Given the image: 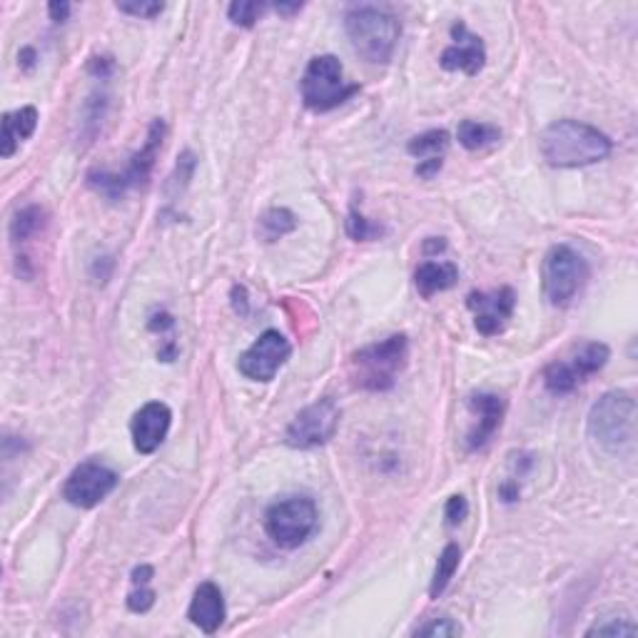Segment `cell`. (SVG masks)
<instances>
[{
	"label": "cell",
	"instance_id": "obj_1",
	"mask_svg": "<svg viewBox=\"0 0 638 638\" xmlns=\"http://www.w3.org/2000/svg\"><path fill=\"white\" fill-rule=\"evenodd\" d=\"M636 399L624 390L606 392L589 411V439L614 460L636 454Z\"/></svg>",
	"mask_w": 638,
	"mask_h": 638
},
{
	"label": "cell",
	"instance_id": "obj_2",
	"mask_svg": "<svg viewBox=\"0 0 638 638\" xmlns=\"http://www.w3.org/2000/svg\"><path fill=\"white\" fill-rule=\"evenodd\" d=\"M608 135L579 120H556L542 135V155L552 167H587L611 155Z\"/></svg>",
	"mask_w": 638,
	"mask_h": 638
},
{
	"label": "cell",
	"instance_id": "obj_3",
	"mask_svg": "<svg viewBox=\"0 0 638 638\" xmlns=\"http://www.w3.org/2000/svg\"><path fill=\"white\" fill-rule=\"evenodd\" d=\"M345 31L355 53L372 66H386L397 50L402 25L397 15L374 5H355L345 15Z\"/></svg>",
	"mask_w": 638,
	"mask_h": 638
},
{
	"label": "cell",
	"instance_id": "obj_4",
	"mask_svg": "<svg viewBox=\"0 0 638 638\" xmlns=\"http://www.w3.org/2000/svg\"><path fill=\"white\" fill-rule=\"evenodd\" d=\"M409 341L404 335H392L359 349L352 357V382L364 392L392 390L399 374L407 370Z\"/></svg>",
	"mask_w": 638,
	"mask_h": 638
},
{
	"label": "cell",
	"instance_id": "obj_5",
	"mask_svg": "<svg viewBox=\"0 0 638 638\" xmlns=\"http://www.w3.org/2000/svg\"><path fill=\"white\" fill-rule=\"evenodd\" d=\"M163 140H165V123L152 120L146 142H142V148L128 160V165H125L123 173L93 170V173H88V185L93 187L95 193L111 197V200H120V197L128 190H132V187H140L148 183L152 175V167H155L158 152L160 148H163Z\"/></svg>",
	"mask_w": 638,
	"mask_h": 638
},
{
	"label": "cell",
	"instance_id": "obj_6",
	"mask_svg": "<svg viewBox=\"0 0 638 638\" xmlns=\"http://www.w3.org/2000/svg\"><path fill=\"white\" fill-rule=\"evenodd\" d=\"M302 101L314 113H329L359 93V85L347 83L345 68L335 56H317L310 60L300 80Z\"/></svg>",
	"mask_w": 638,
	"mask_h": 638
},
{
	"label": "cell",
	"instance_id": "obj_7",
	"mask_svg": "<svg viewBox=\"0 0 638 638\" xmlns=\"http://www.w3.org/2000/svg\"><path fill=\"white\" fill-rule=\"evenodd\" d=\"M544 292L554 308H569L587 287L591 269L581 253L569 245H554L544 257L542 267Z\"/></svg>",
	"mask_w": 638,
	"mask_h": 638
},
{
	"label": "cell",
	"instance_id": "obj_8",
	"mask_svg": "<svg viewBox=\"0 0 638 638\" xmlns=\"http://www.w3.org/2000/svg\"><path fill=\"white\" fill-rule=\"evenodd\" d=\"M320 511L310 497H287L267 509L265 532L280 549H298L317 532Z\"/></svg>",
	"mask_w": 638,
	"mask_h": 638
},
{
	"label": "cell",
	"instance_id": "obj_9",
	"mask_svg": "<svg viewBox=\"0 0 638 638\" xmlns=\"http://www.w3.org/2000/svg\"><path fill=\"white\" fill-rule=\"evenodd\" d=\"M611 357V349L604 341H587L569 359H556L544 370V386L556 397L561 394H571L577 386H581L589 376L604 370Z\"/></svg>",
	"mask_w": 638,
	"mask_h": 638
},
{
	"label": "cell",
	"instance_id": "obj_10",
	"mask_svg": "<svg viewBox=\"0 0 638 638\" xmlns=\"http://www.w3.org/2000/svg\"><path fill=\"white\" fill-rule=\"evenodd\" d=\"M118 472L111 469L101 460H88L70 472L66 484H62V499L70 507L95 509L103 499L111 497L115 487H118Z\"/></svg>",
	"mask_w": 638,
	"mask_h": 638
},
{
	"label": "cell",
	"instance_id": "obj_11",
	"mask_svg": "<svg viewBox=\"0 0 638 638\" xmlns=\"http://www.w3.org/2000/svg\"><path fill=\"white\" fill-rule=\"evenodd\" d=\"M339 419L341 411L335 399H317L290 421V427L285 431V442L292 449H314L327 444L337 434Z\"/></svg>",
	"mask_w": 638,
	"mask_h": 638
},
{
	"label": "cell",
	"instance_id": "obj_12",
	"mask_svg": "<svg viewBox=\"0 0 638 638\" xmlns=\"http://www.w3.org/2000/svg\"><path fill=\"white\" fill-rule=\"evenodd\" d=\"M292 345L277 329H267L255 339V345L240 355L237 370L250 382H272L275 374L287 364Z\"/></svg>",
	"mask_w": 638,
	"mask_h": 638
},
{
	"label": "cell",
	"instance_id": "obj_13",
	"mask_svg": "<svg viewBox=\"0 0 638 638\" xmlns=\"http://www.w3.org/2000/svg\"><path fill=\"white\" fill-rule=\"evenodd\" d=\"M466 308L474 312V327L484 337H497L514 317L517 294L511 287H499L494 292L466 294Z\"/></svg>",
	"mask_w": 638,
	"mask_h": 638
},
{
	"label": "cell",
	"instance_id": "obj_14",
	"mask_svg": "<svg viewBox=\"0 0 638 638\" xmlns=\"http://www.w3.org/2000/svg\"><path fill=\"white\" fill-rule=\"evenodd\" d=\"M452 45L442 53V68L449 73H464V76H479L484 66H487V48L479 35H474L466 25L460 21L452 25Z\"/></svg>",
	"mask_w": 638,
	"mask_h": 638
},
{
	"label": "cell",
	"instance_id": "obj_15",
	"mask_svg": "<svg viewBox=\"0 0 638 638\" xmlns=\"http://www.w3.org/2000/svg\"><path fill=\"white\" fill-rule=\"evenodd\" d=\"M170 425H173V411L163 402H148L135 411L130 421L132 446L140 454H155L167 439Z\"/></svg>",
	"mask_w": 638,
	"mask_h": 638
},
{
	"label": "cell",
	"instance_id": "obj_16",
	"mask_svg": "<svg viewBox=\"0 0 638 638\" xmlns=\"http://www.w3.org/2000/svg\"><path fill=\"white\" fill-rule=\"evenodd\" d=\"M472 415L476 417V425L472 427L469 434H466V449L469 452H476V449L487 446L489 439L497 434L501 429V421H504V411H507V402L499 397V394H472L469 399Z\"/></svg>",
	"mask_w": 638,
	"mask_h": 638
},
{
	"label": "cell",
	"instance_id": "obj_17",
	"mask_svg": "<svg viewBox=\"0 0 638 638\" xmlns=\"http://www.w3.org/2000/svg\"><path fill=\"white\" fill-rule=\"evenodd\" d=\"M224 599L218 583L202 581L200 587L195 589V596L190 601V608H187V618L200 628L202 634H218L220 626L224 624Z\"/></svg>",
	"mask_w": 638,
	"mask_h": 638
},
{
	"label": "cell",
	"instance_id": "obj_18",
	"mask_svg": "<svg viewBox=\"0 0 638 638\" xmlns=\"http://www.w3.org/2000/svg\"><path fill=\"white\" fill-rule=\"evenodd\" d=\"M449 148V135L444 130H429L425 135H417V138L409 140V155H415L419 160L417 175L431 179L444 163V152Z\"/></svg>",
	"mask_w": 638,
	"mask_h": 638
},
{
	"label": "cell",
	"instance_id": "obj_19",
	"mask_svg": "<svg viewBox=\"0 0 638 638\" xmlns=\"http://www.w3.org/2000/svg\"><path fill=\"white\" fill-rule=\"evenodd\" d=\"M456 282H460V269H456L454 263H446V259H427L415 272L417 292L425 300H431L439 292L452 290Z\"/></svg>",
	"mask_w": 638,
	"mask_h": 638
},
{
	"label": "cell",
	"instance_id": "obj_20",
	"mask_svg": "<svg viewBox=\"0 0 638 638\" xmlns=\"http://www.w3.org/2000/svg\"><path fill=\"white\" fill-rule=\"evenodd\" d=\"M38 128V111L33 105H25L15 113L3 115V148H0V155L13 158V152L18 150L23 140H28L31 135Z\"/></svg>",
	"mask_w": 638,
	"mask_h": 638
},
{
	"label": "cell",
	"instance_id": "obj_21",
	"mask_svg": "<svg viewBox=\"0 0 638 638\" xmlns=\"http://www.w3.org/2000/svg\"><path fill=\"white\" fill-rule=\"evenodd\" d=\"M456 138H460L462 148L472 150V152H479V150H487V148L497 146V142L501 140V130L497 128V125H489V123L464 120V123H460Z\"/></svg>",
	"mask_w": 638,
	"mask_h": 638
},
{
	"label": "cell",
	"instance_id": "obj_22",
	"mask_svg": "<svg viewBox=\"0 0 638 638\" xmlns=\"http://www.w3.org/2000/svg\"><path fill=\"white\" fill-rule=\"evenodd\" d=\"M152 566L142 564L138 569L132 571V591L128 594V608L135 611V614H146V611L152 608L155 604V589L150 587L152 583Z\"/></svg>",
	"mask_w": 638,
	"mask_h": 638
},
{
	"label": "cell",
	"instance_id": "obj_23",
	"mask_svg": "<svg viewBox=\"0 0 638 638\" xmlns=\"http://www.w3.org/2000/svg\"><path fill=\"white\" fill-rule=\"evenodd\" d=\"M462 564V549L456 544H446L442 556H439L437 561V569H434V579H431V587H429V596L431 599H439L446 591L449 583H452L456 569H460Z\"/></svg>",
	"mask_w": 638,
	"mask_h": 638
},
{
	"label": "cell",
	"instance_id": "obj_24",
	"mask_svg": "<svg viewBox=\"0 0 638 638\" xmlns=\"http://www.w3.org/2000/svg\"><path fill=\"white\" fill-rule=\"evenodd\" d=\"M45 224H48V214H45V210L38 208V205H31V208H23L15 214V220L11 224V237L15 245H21V242L38 237L45 230Z\"/></svg>",
	"mask_w": 638,
	"mask_h": 638
},
{
	"label": "cell",
	"instance_id": "obj_25",
	"mask_svg": "<svg viewBox=\"0 0 638 638\" xmlns=\"http://www.w3.org/2000/svg\"><path fill=\"white\" fill-rule=\"evenodd\" d=\"M259 228H263V235L267 242H275L290 235V232L298 228V220H294V214L287 208H272L263 214Z\"/></svg>",
	"mask_w": 638,
	"mask_h": 638
},
{
	"label": "cell",
	"instance_id": "obj_26",
	"mask_svg": "<svg viewBox=\"0 0 638 638\" xmlns=\"http://www.w3.org/2000/svg\"><path fill=\"white\" fill-rule=\"evenodd\" d=\"M265 3H257V0H237L228 8V18L232 25H240V28H253V25L263 18Z\"/></svg>",
	"mask_w": 638,
	"mask_h": 638
},
{
	"label": "cell",
	"instance_id": "obj_27",
	"mask_svg": "<svg viewBox=\"0 0 638 638\" xmlns=\"http://www.w3.org/2000/svg\"><path fill=\"white\" fill-rule=\"evenodd\" d=\"M587 636H636V624L628 616H606L591 626Z\"/></svg>",
	"mask_w": 638,
	"mask_h": 638
},
{
	"label": "cell",
	"instance_id": "obj_28",
	"mask_svg": "<svg viewBox=\"0 0 638 638\" xmlns=\"http://www.w3.org/2000/svg\"><path fill=\"white\" fill-rule=\"evenodd\" d=\"M347 232H349V237L357 240V242H367V240H374V237H380L382 235V228L376 222L372 220H367L362 212H359L357 208L349 210L347 214Z\"/></svg>",
	"mask_w": 638,
	"mask_h": 638
},
{
	"label": "cell",
	"instance_id": "obj_29",
	"mask_svg": "<svg viewBox=\"0 0 638 638\" xmlns=\"http://www.w3.org/2000/svg\"><path fill=\"white\" fill-rule=\"evenodd\" d=\"M460 634H462V626L449 616L431 618L429 624L415 628V636H460Z\"/></svg>",
	"mask_w": 638,
	"mask_h": 638
},
{
	"label": "cell",
	"instance_id": "obj_30",
	"mask_svg": "<svg viewBox=\"0 0 638 638\" xmlns=\"http://www.w3.org/2000/svg\"><path fill=\"white\" fill-rule=\"evenodd\" d=\"M118 11L125 15H132V18H146V21H152V18H158L160 13L165 11L163 3H158V0H135V3H118Z\"/></svg>",
	"mask_w": 638,
	"mask_h": 638
},
{
	"label": "cell",
	"instance_id": "obj_31",
	"mask_svg": "<svg viewBox=\"0 0 638 638\" xmlns=\"http://www.w3.org/2000/svg\"><path fill=\"white\" fill-rule=\"evenodd\" d=\"M469 514V504H466V499L460 497V494H454V497H449L446 507H444V519L449 526H460L462 521Z\"/></svg>",
	"mask_w": 638,
	"mask_h": 638
},
{
	"label": "cell",
	"instance_id": "obj_32",
	"mask_svg": "<svg viewBox=\"0 0 638 638\" xmlns=\"http://www.w3.org/2000/svg\"><path fill=\"white\" fill-rule=\"evenodd\" d=\"M48 13H50L53 21H58V23L68 21V15H70V3H50V5H48Z\"/></svg>",
	"mask_w": 638,
	"mask_h": 638
},
{
	"label": "cell",
	"instance_id": "obj_33",
	"mask_svg": "<svg viewBox=\"0 0 638 638\" xmlns=\"http://www.w3.org/2000/svg\"><path fill=\"white\" fill-rule=\"evenodd\" d=\"M275 11L280 13V15H287V18H290V15H294V13H300V11H302V3H277V5H275Z\"/></svg>",
	"mask_w": 638,
	"mask_h": 638
}]
</instances>
